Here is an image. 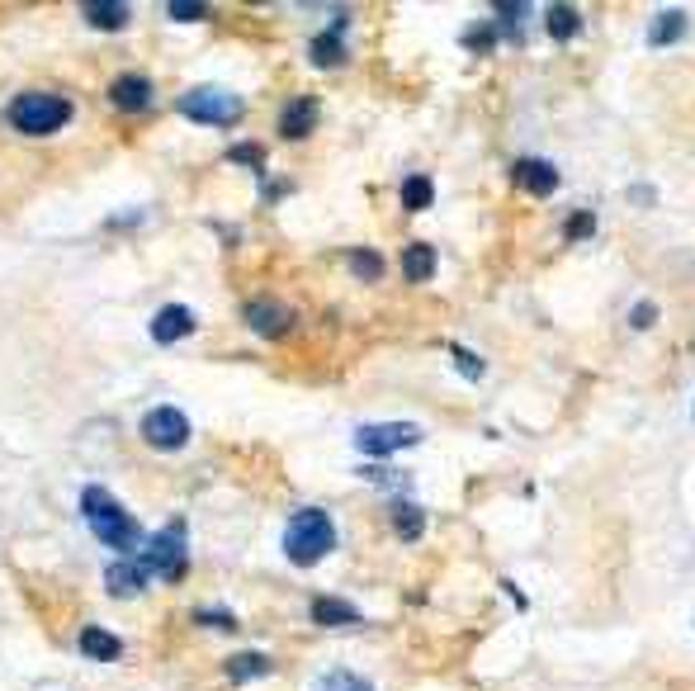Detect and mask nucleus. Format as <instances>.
<instances>
[{"label":"nucleus","instance_id":"f257e3e1","mask_svg":"<svg viewBox=\"0 0 695 691\" xmlns=\"http://www.w3.org/2000/svg\"><path fill=\"white\" fill-rule=\"evenodd\" d=\"M5 119H10V128H20V133H29V138H52L72 124V100L52 95V90H24V95L10 100Z\"/></svg>","mask_w":695,"mask_h":691},{"label":"nucleus","instance_id":"f03ea898","mask_svg":"<svg viewBox=\"0 0 695 691\" xmlns=\"http://www.w3.org/2000/svg\"><path fill=\"white\" fill-rule=\"evenodd\" d=\"M336 550V526L322 507H304V512L288 516L284 526V554L294 559L298 568H312L318 559H326Z\"/></svg>","mask_w":695,"mask_h":691},{"label":"nucleus","instance_id":"7ed1b4c3","mask_svg":"<svg viewBox=\"0 0 695 691\" xmlns=\"http://www.w3.org/2000/svg\"><path fill=\"white\" fill-rule=\"evenodd\" d=\"M81 512L90 521V530H95V540L110 545V550L128 554L142 540V530H138V521L128 516V507H119L104 488H86L81 492Z\"/></svg>","mask_w":695,"mask_h":691},{"label":"nucleus","instance_id":"20e7f679","mask_svg":"<svg viewBox=\"0 0 695 691\" xmlns=\"http://www.w3.org/2000/svg\"><path fill=\"white\" fill-rule=\"evenodd\" d=\"M180 114L194 124H232L242 119V100L222 86H194L180 95Z\"/></svg>","mask_w":695,"mask_h":691},{"label":"nucleus","instance_id":"39448f33","mask_svg":"<svg viewBox=\"0 0 695 691\" xmlns=\"http://www.w3.org/2000/svg\"><path fill=\"white\" fill-rule=\"evenodd\" d=\"M422 436L426 432L416 422H370V426H360L356 432V450L370 455V460H388V455L416 446Z\"/></svg>","mask_w":695,"mask_h":691},{"label":"nucleus","instance_id":"423d86ee","mask_svg":"<svg viewBox=\"0 0 695 691\" xmlns=\"http://www.w3.org/2000/svg\"><path fill=\"white\" fill-rule=\"evenodd\" d=\"M142 568H147V578L156 573V578H180L185 573V526H166L162 536H152L147 540V554L138 559Z\"/></svg>","mask_w":695,"mask_h":691},{"label":"nucleus","instance_id":"0eeeda50","mask_svg":"<svg viewBox=\"0 0 695 691\" xmlns=\"http://www.w3.org/2000/svg\"><path fill=\"white\" fill-rule=\"evenodd\" d=\"M142 440H147L152 450L176 455L190 440V417L180 408H170V402H162V408H152L147 417H142Z\"/></svg>","mask_w":695,"mask_h":691},{"label":"nucleus","instance_id":"6e6552de","mask_svg":"<svg viewBox=\"0 0 695 691\" xmlns=\"http://www.w3.org/2000/svg\"><path fill=\"white\" fill-rule=\"evenodd\" d=\"M246 322H252L256 336H284L294 328V308L280 304V298H256V304H246Z\"/></svg>","mask_w":695,"mask_h":691},{"label":"nucleus","instance_id":"1a4fd4ad","mask_svg":"<svg viewBox=\"0 0 695 691\" xmlns=\"http://www.w3.org/2000/svg\"><path fill=\"white\" fill-rule=\"evenodd\" d=\"M511 180L530 194H554L558 190V166L544 162V156H520V162H511Z\"/></svg>","mask_w":695,"mask_h":691},{"label":"nucleus","instance_id":"9d476101","mask_svg":"<svg viewBox=\"0 0 695 691\" xmlns=\"http://www.w3.org/2000/svg\"><path fill=\"white\" fill-rule=\"evenodd\" d=\"M194 328H200V322H194V312H190L185 304H166V308L152 318V342H156V346H176V342H185Z\"/></svg>","mask_w":695,"mask_h":691},{"label":"nucleus","instance_id":"9b49d317","mask_svg":"<svg viewBox=\"0 0 695 691\" xmlns=\"http://www.w3.org/2000/svg\"><path fill=\"white\" fill-rule=\"evenodd\" d=\"M104 588L114 597H142L147 588V568L138 564V559H114L110 568H104Z\"/></svg>","mask_w":695,"mask_h":691},{"label":"nucleus","instance_id":"f8f14e48","mask_svg":"<svg viewBox=\"0 0 695 691\" xmlns=\"http://www.w3.org/2000/svg\"><path fill=\"white\" fill-rule=\"evenodd\" d=\"M76 649H81L86 658H95V663H114L124 654V644H119V635H110L104 625H86L81 635H76Z\"/></svg>","mask_w":695,"mask_h":691},{"label":"nucleus","instance_id":"ddd939ff","mask_svg":"<svg viewBox=\"0 0 695 691\" xmlns=\"http://www.w3.org/2000/svg\"><path fill=\"white\" fill-rule=\"evenodd\" d=\"M318 128V100L304 95V100H288V110L280 114V133L284 138H308Z\"/></svg>","mask_w":695,"mask_h":691},{"label":"nucleus","instance_id":"4468645a","mask_svg":"<svg viewBox=\"0 0 695 691\" xmlns=\"http://www.w3.org/2000/svg\"><path fill=\"white\" fill-rule=\"evenodd\" d=\"M110 100L119 104V110L138 114V110H147V104H152V81H147V76H119V81L110 86Z\"/></svg>","mask_w":695,"mask_h":691},{"label":"nucleus","instance_id":"2eb2a0df","mask_svg":"<svg viewBox=\"0 0 695 691\" xmlns=\"http://www.w3.org/2000/svg\"><path fill=\"white\" fill-rule=\"evenodd\" d=\"M544 29L554 43H568V38L582 34V10L577 5H549L544 10Z\"/></svg>","mask_w":695,"mask_h":691},{"label":"nucleus","instance_id":"dca6fc26","mask_svg":"<svg viewBox=\"0 0 695 691\" xmlns=\"http://www.w3.org/2000/svg\"><path fill=\"white\" fill-rule=\"evenodd\" d=\"M436 246H426V242H412L408 252H402V276H408L412 284H426L430 276H436Z\"/></svg>","mask_w":695,"mask_h":691},{"label":"nucleus","instance_id":"f3484780","mask_svg":"<svg viewBox=\"0 0 695 691\" xmlns=\"http://www.w3.org/2000/svg\"><path fill=\"white\" fill-rule=\"evenodd\" d=\"M308 52H312V62H318V67H340V62H346V29H340V24H332L326 34L312 38Z\"/></svg>","mask_w":695,"mask_h":691},{"label":"nucleus","instance_id":"a211bd4d","mask_svg":"<svg viewBox=\"0 0 695 691\" xmlns=\"http://www.w3.org/2000/svg\"><path fill=\"white\" fill-rule=\"evenodd\" d=\"M86 20H90V29L114 34V29H124V24H128V5H119V0H90Z\"/></svg>","mask_w":695,"mask_h":691},{"label":"nucleus","instance_id":"6ab92c4d","mask_svg":"<svg viewBox=\"0 0 695 691\" xmlns=\"http://www.w3.org/2000/svg\"><path fill=\"white\" fill-rule=\"evenodd\" d=\"M312 620L318 625H356L360 611L350 602H340V597H318V602H312Z\"/></svg>","mask_w":695,"mask_h":691},{"label":"nucleus","instance_id":"aec40b11","mask_svg":"<svg viewBox=\"0 0 695 691\" xmlns=\"http://www.w3.org/2000/svg\"><path fill=\"white\" fill-rule=\"evenodd\" d=\"M681 34H686V10H662V15L653 20V29H648V43L662 48V43H677Z\"/></svg>","mask_w":695,"mask_h":691},{"label":"nucleus","instance_id":"412c9836","mask_svg":"<svg viewBox=\"0 0 695 691\" xmlns=\"http://www.w3.org/2000/svg\"><path fill=\"white\" fill-rule=\"evenodd\" d=\"M270 673V658L266 654H232L228 658V677L232 682H256V677Z\"/></svg>","mask_w":695,"mask_h":691},{"label":"nucleus","instance_id":"4be33fe9","mask_svg":"<svg viewBox=\"0 0 695 691\" xmlns=\"http://www.w3.org/2000/svg\"><path fill=\"white\" fill-rule=\"evenodd\" d=\"M436 200V185H430V176H408L402 180V208H412V214H422Z\"/></svg>","mask_w":695,"mask_h":691},{"label":"nucleus","instance_id":"5701e85b","mask_svg":"<svg viewBox=\"0 0 695 691\" xmlns=\"http://www.w3.org/2000/svg\"><path fill=\"white\" fill-rule=\"evenodd\" d=\"M392 530H398L402 540H416L426 530V516H422V507H412V502H398L392 507Z\"/></svg>","mask_w":695,"mask_h":691},{"label":"nucleus","instance_id":"b1692460","mask_svg":"<svg viewBox=\"0 0 695 691\" xmlns=\"http://www.w3.org/2000/svg\"><path fill=\"white\" fill-rule=\"evenodd\" d=\"M350 270H356L360 280H378L384 276V260H378V252H370V246H360V252H350Z\"/></svg>","mask_w":695,"mask_h":691},{"label":"nucleus","instance_id":"393cba45","mask_svg":"<svg viewBox=\"0 0 695 691\" xmlns=\"http://www.w3.org/2000/svg\"><path fill=\"white\" fill-rule=\"evenodd\" d=\"M526 10L530 5H497V20L502 24H492L502 38H520V20H526Z\"/></svg>","mask_w":695,"mask_h":691},{"label":"nucleus","instance_id":"a878e982","mask_svg":"<svg viewBox=\"0 0 695 691\" xmlns=\"http://www.w3.org/2000/svg\"><path fill=\"white\" fill-rule=\"evenodd\" d=\"M596 232V214H587V208H577V214H568V223H563V238L568 242H582Z\"/></svg>","mask_w":695,"mask_h":691},{"label":"nucleus","instance_id":"bb28decb","mask_svg":"<svg viewBox=\"0 0 695 691\" xmlns=\"http://www.w3.org/2000/svg\"><path fill=\"white\" fill-rule=\"evenodd\" d=\"M318 691H370V682H364L360 673H326Z\"/></svg>","mask_w":695,"mask_h":691},{"label":"nucleus","instance_id":"cd10ccee","mask_svg":"<svg viewBox=\"0 0 695 691\" xmlns=\"http://www.w3.org/2000/svg\"><path fill=\"white\" fill-rule=\"evenodd\" d=\"M450 356H454V364H459V374H464V380H482V374H488V370H482V360H478V356H468L464 346H454Z\"/></svg>","mask_w":695,"mask_h":691},{"label":"nucleus","instance_id":"c85d7f7f","mask_svg":"<svg viewBox=\"0 0 695 691\" xmlns=\"http://www.w3.org/2000/svg\"><path fill=\"white\" fill-rule=\"evenodd\" d=\"M653 318H658V308H653V304H639L634 312H629V328L644 332V328H653Z\"/></svg>","mask_w":695,"mask_h":691},{"label":"nucleus","instance_id":"c756f323","mask_svg":"<svg viewBox=\"0 0 695 691\" xmlns=\"http://www.w3.org/2000/svg\"><path fill=\"white\" fill-rule=\"evenodd\" d=\"M200 620H204V625H222V630H237V620L222 616V611H200Z\"/></svg>","mask_w":695,"mask_h":691},{"label":"nucleus","instance_id":"7c9ffc66","mask_svg":"<svg viewBox=\"0 0 695 691\" xmlns=\"http://www.w3.org/2000/svg\"><path fill=\"white\" fill-rule=\"evenodd\" d=\"M170 20H204V5H170Z\"/></svg>","mask_w":695,"mask_h":691},{"label":"nucleus","instance_id":"2f4dec72","mask_svg":"<svg viewBox=\"0 0 695 691\" xmlns=\"http://www.w3.org/2000/svg\"><path fill=\"white\" fill-rule=\"evenodd\" d=\"M232 156H237V162H260V152H256V148H237Z\"/></svg>","mask_w":695,"mask_h":691}]
</instances>
